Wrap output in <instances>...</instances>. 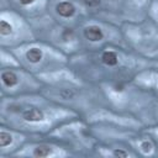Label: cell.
<instances>
[{"label":"cell","instance_id":"cell-1","mask_svg":"<svg viewBox=\"0 0 158 158\" xmlns=\"http://www.w3.org/2000/svg\"><path fill=\"white\" fill-rule=\"evenodd\" d=\"M56 10H57V12L60 16H63V17H70V16H73V14L75 11V7H74V5L72 2L62 1V2H59L56 6Z\"/></svg>","mask_w":158,"mask_h":158},{"label":"cell","instance_id":"cell-2","mask_svg":"<svg viewBox=\"0 0 158 158\" xmlns=\"http://www.w3.org/2000/svg\"><path fill=\"white\" fill-rule=\"evenodd\" d=\"M84 35H85V37L88 38V40H90V41H100V40H102V37H104V35H102V31L100 30V27H98V26H89V27H86L85 30H84Z\"/></svg>","mask_w":158,"mask_h":158},{"label":"cell","instance_id":"cell-3","mask_svg":"<svg viewBox=\"0 0 158 158\" xmlns=\"http://www.w3.org/2000/svg\"><path fill=\"white\" fill-rule=\"evenodd\" d=\"M22 116L26 121H42L44 117L43 112L38 109H28V110L23 111Z\"/></svg>","mask_w":158,"mask_h":158},{"label":"cell","instance_id":"cell-4","mask_svg":"<svg viewBox=\"0 0 158 158\" xmlns=\"http://www.w3.org/2000/svg\"><path fill=\"white\" fill-rule=\"evenodd\" d=\"M1 79L6 86H14L17 83V77L12 72H4L1 74Z\"/></svg>","mask_w":158,"mask_h":158},{"label":"cell","instance_id":"cell-5","mask_svg":"<svg viewBox=\"0 0 158 158\" xmlns=\"http://www.w3.org/2000/svg\"><path fill=\"white\" fill-rule=\"evenodd\" d=\"M26 58L31 62V63H37L42 59V51L38 48H31L27 53H26Z\"/></svg>","mask_w":158,"mask_h":158},{"label":"cell","instance_id":"cell-6","mask_svg":"<svg viewBox=\"0 0 158 158\" xmlns=\"http://www.w3.org/2000/svg\"><path fill=\"white\" fill-rule=\"evenodd\" d=\"M51 153H52V149L49 147H47V146H38L33 151V156L35 157H40V158L41 157H47Z\"/></svg>","mask_w":158,"mask_h":158},{"label":"cell","instance_id":"cell-7","mask_svg":"<svg viewBox=\"0 0 158 158\" xmlns=\"http://www.w3.org/2000/svg\"><path fill=\"white\" fill-rule=\"evenodd\" d=\"M102 60L107 65H115L117 63V56L114 52H105L102 54Z\"/></svg>","mask_w":158,"mask_h":158},{"label":"cell","instance_id":"cell-8","mask_svg":"<svg viewBox=\"0 0 158 158\" xmlns=\"http://www.w3.org/2000/svg\"><path fill=\"white\" fill-rule=\"evenodd\" d=\"M12 141V137L10 133L6 132H0V147H5L7 144H10Z\"/></svg>","mask_w":158,"mask_h":158},{"label":"cell","instance_id":"cell-9","mask_svg":"<svg viewBox=\"0 0 158 158\" xmlns=\"http://www.w3.org/2000/svg\"><path fill=\"white\" fill-rule=\"evenodd\" d=\"M12 31V27L10 26V23H7L6 21H1L0 22V33L6 36V35H10Z\"/></svg>","mask_w":158,"mask_h":158},{"label":"cell","instance_id":"cell-10","mask_svg":"<svg viewBox=\"0 0 158 158\" xmlns=\"http://www.w3.org/2000/svg\"><path fill=\"white\" fill-rule=\"evenodd\" d=\"M141 148H142V151H143L144 153H148V152H151V149H152V143L148 142V141H144V142H142Z\"/></svg>","mask_w":158,"mask_h":158},{"label":"cell","instance_id":"cell-11","mask_svg":"<svg viewBox=\"0 0 158 158\" xmlns=\"http://www.w3.org/2000/svg\"><path fill=\"white\" fill-rule=\"evenodd\" d=\"M81 1L86 6H96V5L100 4V0H81Z\"/></svg>","mask_w":158,"mask_h":158},{"label":"cell","instance_id":"cell-12","mask_svg":"<svg viewBox=\"0 0 158 158\" xmlns=\"http://www.w3.org/2000/svg\"><path fill=\"white\" fill-rule=\"evenodd\" d=\"M114 154L116 156V157H127V153L126 152H123V151H120V149H116V151H114Z\"/></svg>","mask_w":158,"mask_h":158},{"label":"cell","instance_id":"cell-13","mask_svg":"<svg viewBox=\"0 0 158 158\" xmlns=\"http://www.w3.org/2000/svg\"><path fill=\"white\" fill-rule=\"evenodd\" d=\"M20 1H21V4H23V5H28V4L33 2V0H20Z\"/></svg>","mask_w":158,"mask_h":158}]
</instances>
